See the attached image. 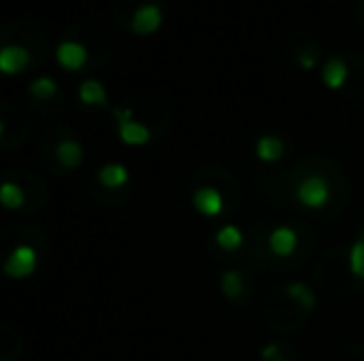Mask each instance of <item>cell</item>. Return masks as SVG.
<instances>
[{"label":"cell","instance_id":"cell-2","mask_svg":"<svg viewBox=\"0 0 364 361\" xmlns=\"http://www.w3.org/2000/svg\"><path fill=\"white\" fill-rule=\"evenodd\" d=\"M35 270H38V252H35L33 245H25V243L23 245H15L3 262V272L10 279H25Z\"/></svg>","mask_w":364,"mask_h":361},{"label":"cell","instance_id":"cell-13","mask_svg":"<svg viewBox=\"0 0 364 361\" xmlns=\"http://www.w3.org/2000/svg\"><path fill=\"white\" fill-rule=\"evenodd\" d=\"M80 94V101L87 106H105L107 104V89L100 79H85L77 89Z\"/></svg>","mask_w":364,"mask_h":361},{"label":"cell","instance_id":"cell-9","mask_svg":"<svg viewBox=\"0 0 364 361\" xmlns=\"http://www.w3.org/2000/svg\"><path fill=\"white\" fill-rule=\"evenodd\" d=\"M283 294L290 299L292 304H295L297 309H300L302 314H307V312H312V309H315L317 294L310 289V284H305V282H290V284H285V292Z\"/></svg>","mask_w":364,"mask_h":361},{"label":"cell","instance_id":"cell-20","mask_svg":"<svg viewBox=\"0 0 364 361\" xmlns=\"http://www.w3.org/2000/svg\"><path fill=\"white\" fill-rule=\"evenodd\" d=\"M260 359H263V361H295V352H292L288 344L270 342L268 347H263Z\"/></svg>","mask_w":364,"mask_h":361},{"label":"cell","instance_id":"cell-14","mask_svg":"<svg viewBox=\"0 0 364 361\" xmlns=\"http://www.w3.org/2000/svg\"><path fill=\"white\" fill-rule=\"evenodd\" d=\"M28 196H25L23 186H18L15 181H3L0 183V206L8 208V211H18L25 206Z\"/></svg>","mask_w":364,"mask_h":361},{"label":"cell","instance_id":"cell-11","mask_svg":"<svg viewBox=\"0 0 364 361\" xmlns=\"http://www.w3.org/2000/svg\"><path fill=\"white\" fill-rule=\"evenodd\" d=\"M55 156H58V161H60V166H63V169H77V166L85 161V149H82L80 141L63 139L58 144V151H55Z\"/></svg>","mask_w":364,"mask_h":361},{"label":"cell","instance_id":"cell-4","mask_svg":"<svg viewBox=\"0 0 364 361\" xmlns=\"http://www.w3.org/2000/svg\"><path fill=\"white\" fill-rule=\"evenodd\" d=\"M161 23H164V13L156 3L139 5V8L134 10V15H132V33L146 38V35L156 33V30L161 28Z\"/></svg>","mask_w":364,"mask_h":361},{"label":"cell","instance_id":"cell-21","mask_svg":"<svg viewBox=\"0 0 364 361\" xmlns=\"http://www.w3.org/2000/svg\"><path fill=\"white\" fill-rule=\"evenodd\" d=\"M337 361H364V347H347Z\"/></svg>","mask_w":364,"mask_h":361},{"label":"cell","instance_id":"cell-6","mask_svg":"<svg viewBox=\"0 0 364 361\" xmlns=\"http://www.w3.org/2000/svg\"><path fill=\"white\" fill-rule=\"evenodd\" d=\"M117 131H119L122 144H127V146H144L151 141V131H149V126L141 124V121H136L134 116H132V119L117 121Z\"/></svg>","mask_w":364,"mask_h":361},{"label":"cell","instance_id":"cell-18","mask_svg":"<svg viewBox=\"0 0 364 361\" xmlns=\"http://www.w3.org/2000/svg\"><path fill=\"white\" fill-rule=\"evenodd\" d=\"M347 265H350L352 277L364 279V231H362V235L355 240V245L350 248V255H347Z\"/></svg>","mask_w":364,"mask_h":361},{"label":"cell","instance_id":"cell-8","mask_svg":"<svg viewBox=\"0 0 364 361\" xmlns=\"http://www.w3.org/2000/svg\"><path fill=\"white\" fill-rule=\"evenodd\" d=\"M268 248H270V252L278 257L292 255V252L297 250V233L288 226H278L268 235Z\"/></svg>","mask_w":364,"mask_h":361},{"label":"cell","instance_id":"cell-17","mask_svg":"<svg viewBox=\"0 0 364 361\" xmlns=\"http://www.w3.org/2000/svg\"><path fill=\"white\" fill-rule=\"evenodd\" d=\"M216 245L223 248V250L233 252L238 250L240 245H243V233H240V228L235 226H223L220 231L216 233Z\"/></svg>","mask_w":364,"mask_h":361},{"label":"cell","instance_id":"cell-10","mask_svg":"<svg viewBox=\"0 0 364 361\" xmlns=\"http://www.w3.org/2000/svg\"><path fill=\"white\" fill-rule=\"evenodd\" d=\"M350 77V70H347V62L342 57H330L322 67V82H325L327 89H342Z\"/></svg>","mask_w":364,"mask_h":361},{"label":"cell","instance_id":"cell-3","mask_svg":"<svg viewBox=\"0 0 364 361\" xmlns=\"http://www.w3.org/2000/svg\"><path fill=\"white\" fill-rule=\"evenodd\" d=\"M55 60H58L60 67L68 70V72H80V70L90 62V50L82 43H77V40H65V43H60L58 50H55Z\"/></svg>","mask_w":364,"mask_h":361},{"label":"cell","instance_id":"cell-7","mask_svg":"<svg viewBox=\"0 0 364 361\" xmlns=\"http://www.w3.org/2000/svg\"><path fill=\"white\" fill-rule=\"evenodd\" d=\"M193 208H196L201 216L216 218V216H220V211H223V196H220L218 188L203 186L193 193Z\"/></svg>","mask_w":364,"mask_h":361},{"label":"cell","instance_id":"cell-22","mask_svg":"<svg viewBox=\"0 0 364 361\" xmlns=\"http://www.w3.org/2000/svg\"><path fill=\"white\" fill-rule=\"evenodd\" d=\"M297 62H300L305 70H312L317 65V50H305V52L300 55V60H297Z\"/></svg>","mask_w":364,"mask_h":361},{"label":"cell","instance_id":"cell-16","mask_svg":"<svg viewBox=\"0 0 364 361\" xmlns=\"http://www.w3.org/2000/svg\"><path fill=\"white\" fill-rule=\"evenodd\" d=\"M220 292H223V297L233 299V302H238L240 297L245 294V279L243 274L238 270H228L220 274Z\"/></svg>","mask_w":364,"mask_h":361},{"label":"cell","instance_id":"cell-15","mask_svg":"<svg viewBox=\"0 0 364 361\" xmlns=\"http://www.w3.org/2000/svg\"><path fill=\"white\" fill-rule=\"evenodd\" d=\"M100 186H105V188H122L127 181H129V169L127 166H122V164H107V166H102L100 169Z\"/></svg>","mask_w":364,"mask_h":361},{"label":"cell","instance_id":"cell-5","mask_svg":"<svg viewBox=\"0 0 364 361\" xmlns=\"http://www.w3.org/2000/svg\"><path fill=\"white\" fill-rule=\"evenodd\" d=\"M30 50L23 48V45H3L0 48V74H20L28 70L30 65Z\"/></svg>","mask_w":364,"mask_h":361},{"label":"cell","instance_id":"cell-23","mask_svg":"<svg viewBox=\"0 0 364 361\" xmlns=\"http://www.w3.org/2000/svg\"><path fill=\"white\" fill-rule=\"evenodd\" d=\"M3 134H5V124L0 121V139H3Z\"/></svg>","mask_w":364,"mask_h":361},{"label":"cell","instance_id":"cell-12","mask_svg":"<svg viewBox=\"0 0 364 361\" xmlns=\"http://www.w3.org/2000/svg\"><path fill=\"white\" fill-rule=\"evenodd\" d=\"M285 154V144L278 136H260L258 144H255V156H258L263 164H275Z\"/></svg>","mask_w":364,"mask_h":361},{"label":"cell","instance_id":"cell-19","mask_svg":"<svg viewBox=\"0 0 364 361\" xmlns=\"http://www.w3.org/2000/svg\"><path fill=\"white\" fill-rule=\"evenodd\" d=\"M30 94L35 96V99L40 101H48L53 99L55 94H58V82H55L53 77H38L30 82Z\"/></svg>","mask_w":364,"mask_h":361},{"label":"cell","instance_id":"cell-1","mask_svg":"<svg viewBox=\"0 0 364 361\" xmlns=\"http://www.w3.org/2000/svg\"><path fill=\"white\" fill-rule=\"evenodd\" d=\"M297 201L302 203L305 208H325L327 203H330L332 198V186L330 181L325 179V176H307V179H302L300 183H297V191H295Z\"/></svg>","mask_w":364,"mask_h":361}]
</instances>
